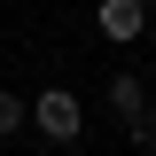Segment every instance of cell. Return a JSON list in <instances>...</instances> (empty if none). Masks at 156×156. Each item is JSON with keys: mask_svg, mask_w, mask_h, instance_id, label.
<instances>
[{"mask_svg": "<svg viewBox=\"0 0 156 156\" xmlns=\"http://www.w3.org/2000/svg\"><path fill=\"white\" fill-rule=\"evenodd\" d=\"M31 133L55 140V148H70L78 133H86V109H78L70 86H47V94H31Z\"/></svg>", "mask_w": 156, "mask_h": 156, "instance_id": "cell-1", "label": "cell"}, {"mask_svg": "<svg viewBox=\"0 0 156 156\" xmlns=\"http://www.w3.org/2000/svg\"><path fill=\"white\" fill-rule=\"evenodd\" d=\"M94 31L117 39V47H133V39L148 31V8H140V0H101V8H94Z\"/></svg>", "mask_w": 156, "mask_h": 156, "instance_id": "cell-2", "label": "cell"}, {"mask_svg": "<svg viewBox=\"0 0 156 156\" xmlns=\"http://www.w3.org/2000/svg\"><path fill=\"white\" fill-rule=\"evenodd\" d=\"M109 109L125 117V125H140V117H148V101H140V78H133V70H109Z\"/></svg>", "mask_w": 156, "mask_h": 156, "instance_id": "cell-3", "label": "cell"}, {"mask_svg": "<svg viewBox=\"0 0 156 156\" xmlns=\"http://www.w3.org/2000/svg\"><path fill=\"white\" fill-rule=\"evenodd\" d=\"M23 125H31V101H23L16 86H0V140H16Z\"/></svg>", "mask_w": 156, "mask_h": 156, "instance_id": "cell-4", "label": "cell"}, {"mask_svg": "<svg viewBox=\"0 0 156 156\" xmlns=\"http://www.w3.org/2000/svg\"><path fill=\"white\" fill-rule=\"evenodd\" d=\"M125 133H133V148H140V156H156V109L140 117V125H125Z\"/></svg>", "mask_w": 156, "mask_h": 156, "instance_id": "cell-5", "label": "cell"}]
</instances>
